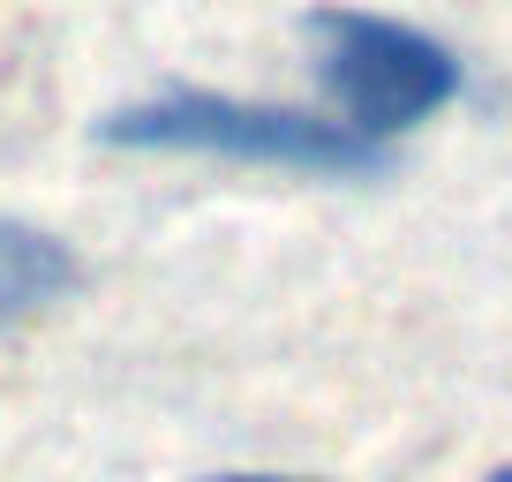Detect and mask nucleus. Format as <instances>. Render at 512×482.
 Instances as JSON below:
<instances>
[{
    "label": "nucleus",
    "mask_w": 512,
    "mask_h": 482,
    "mask_svg": "<svg viewBox=\"0 0 512 482\" xmlns=\"http://www.w3.org/2000/svg\"><path fill=\"white\" fill-rule=\"evenodd\" d=\"M98 136L121 151H196V159L287 166V174H369L384 159V151L354 144L332 113L264 106V98H226V91H159L136 106H113Z\"/></svg>",
    "instance_id": "f257e3e1"
},
{
    "label": "nucleus",
    "mask_w": 512,
    "mask_h": 482,
    "mask_svg": "<svg viewBox=\"0 0 512 482\" xmlns=\"http://www.w3.org/2000/svg\"><path fill=\"white\" fill-rule=\"evenodd\" d=\"M309 61L332 98V121L354 144L384 151V136L430 121L460 91V61L430 31L400 16H369V8H309Z\"/></svg>",
    "instance_id": "f03ea898"
},
{
    "label": "nucleus",
    "mask_w": 512,
    "mask_h": 482,
    "mask_svg": "<svg viewBox=\"0 0 512 482\" xmlns=\"http://www.w3.org/2000/svg\"><path fill=\"white\" fill-rule=\"evenodd\" d=\"M68 287H76L68 241H53L46 226L0 219V324H16V317H31V309L61 302Z\"/></svg>",
    "instance_id": "7ed1b4c3"
},
{
    "label": "nucleus",
    "mask_w": 512,
    "mask_h": 482,
    "mask_svg": "<svg viewBox=\"0 0 512 482\" xmlns=\"http://www.w3.org/2000/svg\"><path fill=\"white\" fill-rule=\"evenodd\" d=\"M204 482H324V475H272V467H226V475H204Z\"/></svg>",
    "instance_id": "20e7f679"
},
{
    "label": "nucleus",
    "mask_w": 512,
    "mask_h": 482,
    "mask_svg": "<svg viewBox=\"0 0 512 482\" xmlns=\"http://www.w3.org/2000/svg\"><path fill=\"white\" fill-rule=\"evenodd\" d=\"M482 482H512V460H505V467H490V475H482Z\"/></svg>",
    "instance_id": "39448f33"
}]
</instances>
